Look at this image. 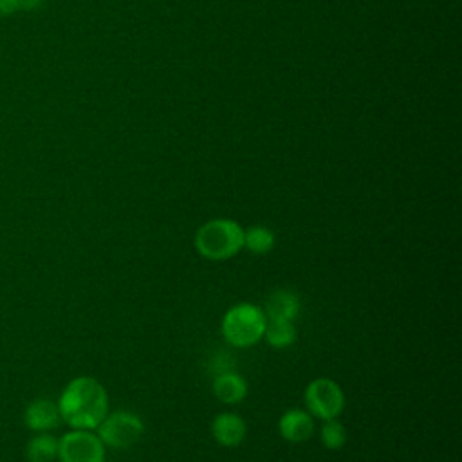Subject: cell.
<instances>
[{"mask_svg":"<svg viewBox=\"0 0 462 462\" xmlns=\"http://www.w3.org/2000/svg\"><path fill=\"white\" fill-rule=\"evenodd\" d=\"M263 312L269 319H287V321H294L300 316L301 310V300L300 294L292 289L287 287H280L274 289L263 303Z\"/></svg>","mask_w":462,"mask_h":462,"instance_id":"10","label":"cell"},{"mask_svg":"<svg viewBox=\"0 0 462 462\" xmlns=\"http://www.w3.org/2000/svg\"><path fill=\"white\" fill-rule=\"evenodd\" d=\"M16 4H18V11H31L40 7L43 0H16Z\"/></svg>","mask_w":462,"mask_h":462,"instance_id":"18","label":"cell"},{"mask_svg":"<svg viewBox=\"0 0 462 462\" xmlns=\"http://www.w3.org/2000/svg\"><path fill=\"white\" fill-rule=\"evenodd\" d=\"M305 410L319 420L337 419L345 410L343 388L330 377H316L303 390Z\"/></svg>","mask_w":462,"mask_h":462,"instance_id":"5","label":"cell"},{"mask_svg":"<svg viewBox=\"0 0 462 462\" xmlns=\"http://www.w3.org/2000/svg\"><path fill=\"white\" fill-rule=\"evenodd\" d=\"M27 462H54L58 458V439L49 433H34L25 444Z\"/></svg>","mask_w":462,"mask_h":462,"instance_id":"12","label":"cell"},{"mask_svg":"<svg viewBox=\"0 0 462 462\" xmlns=\"http://www.w3.org/2000/svg\"><path fill=\"white\" fill-rule=\"evenodd\" d=\"M247 381L235 370L213 375L211 392L224 404H238L247 397Z\"/></svg>","mask_w":462,"mask_h":462,"instance_id":"11","label":"cell"},{"mask_svg":"<svg viewBox=\"0 0 462 462\" xmlns=\"http://www.w3.org/2000/svg\"><path fill=\"white\" fill-rule=\"evenodd\" d=\"M209 430L215 442L224 448L240 446L247 435V424L244 417L235 411L217 413L209 424Z\"/></svg>","mask_w":462,"mask_h":462,"instance_id":"9","label":"cell"},{"mask_svg":"<svg viewBox=\"0 0 462 462\" xmlns=\"http://www.w3.org/2000/svg\"><path fill=\"white\" fill-rule=\"evenodd\" d=\"M267 316L262 307L251 301L231 305L220 321L222 337L235 348H249L263 337Z\"/></svg>","mask_w":462,"mask_h":462,"instance_id":"3","label":"cell"},{"mask_svg":"<svg viewBox=\"0 0 462 462\" xmlns=\"http://www.w3.org/2000/svg\"><path fill=\"white\" fill-rule=\"evenodd\" d=\"M235 365H236L235 357H233L229 352L220 350V352H217V354H213V356L209 357V361H208V372H209L211 375H217V374H222V372L235 370Z\"/></svg>","mask_w":462,"mask_h":462,"instance_id":"16","label":"cell"},{"mask_svg":"<svg viewBox=\"0 0 462 462\" xmlns=\"http://www.w3.org/2000/svg\"><path fill=\"white\" fill-rule=\"evenodd\" d=\"M22 420L32 433H49L61 422L58 402L47 397H38L25 406Z\"/></svg>","mask_w":462,"mask_h":462,"instance_id":"7","label":"cell"},{"mask_svg":"<svg viewBox=\"0 0 462 462\" xmlns=\"http://www.w3.org/2000/svg\"><path fill=\"white\" fill-rule=\"evenodd\" d=\"M314 417L305 408H289L278 419V431L291 444L307 442L314 435Z\"/></svg>","mask_w":462,"mask_h":462,"instance_id":"8","label":"cell"},{"mask_svg":"<svg viewBox=\"0 0 462 462\" xmlns=\"http://www.w3.org/2000/svg\"><path fill=\"white\" fill-rule=\"evenodd\" d=\"M195 251L209 262H224L244 249V227L233 218L206 220L193 236Z\"/></svg>","mask_w":462,"mask_h":462,"instance_id":"2","label":"cell"},{"mask_svg":"<svg viewBox=\"0 0 462 462\" xmlns=\"http://www.w3.org/2000/svg\"><path fill=\"white\" fill-rule=\"evenodd\" d=\"M319 440L330 451L341 449L346 444V430L337 419L323 420L319 428Z\"/></svg>","mask_w":462,"mask_h":462,"instance_id":"15","label":"cell"},{"mask_svg":"<svg viewBox=\"0 0 462 462\" xmlns=\"http://www.w3.org/2000/svg\"><path fill=\"white\" fill-rule=\"evenodd\" d=\"M274 231L267 226H249L244 229V247L251 254H267L274 247Z\"/></svg>","mask_w":462,"mask_h":462,"instance_id":"14","label":"cell"},{"mask_svg":"<svg viewBox=\"0 0 462 462\" xmlns=\"http://www.w3.org/2000/svg\"><path fill=\"white\" fill-rule=\"evenodd\" d=\"M18 11L16 0H0V16H11Z\"/></svg>","mask_w":462,"mask_h":462,"instance_id":"17","label":"cell"},{"mask_svg":"<svg viewBox=\"0 0 462 462\" xmlns=\"http://www.w3.org/2000/svg\"><path fill=\"white\" fill-rule=\"evenodd\" d=\"M267 341L269 346L276 348V350H283L289 348L291 345H294L296 341V327L294 321H287V319H269L265 323L263 328V337Z\"/></svg>","mask_w":462,"mask_h":462,"instance_id":"13","label":"cell"},{"mask_svg":"<svg viewBox=\"0 0 462 462\" xmlns=\"http://www.w3.org/2000/svg\"><path fill=\"white\" fill-rule=\"evenodd\" d=\"M106 448L94 430H69L58 439V462H105Z\"/></svg>","mask_w":462,"mask_h":462,"instance_id":"6","label":"cell"},{"mask_svg":"<svg viewBox=\"0 0 462 462\" xmlns=\"http://www.w3.org/2000/svg\"><path fill=\"white\" fill-rule=\"evenodd\" d=\"M94 431L101 439L105 448L126 449L143 437L144 422L139 415L132 411L116 410L108 411Z\"/></svg>","mask_w":462,"mask_h":462,"instance_id":"4","label":"cell"},{"mask_svg":"<svg viewBox=\"0 0 462 462\" xmlns=\"http://www.w3.org/2000/svg\"><path fill=\"white\" fill-rule=\"evenodd\" d=\"M58 410L61 422L70 430H96L108 413V393L101 381L90 375L70 379L60 397Z\"/></svg>","mask_w":462,"mask_h":462,"instance_id":"1","label":"cell"}]
</instances>
